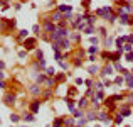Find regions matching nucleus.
<instances>
[{
  "mask_svg": "<svg viewBox=\"0 0 133 127\" xmlns=\"http://www.w3.org/2000/svg\"><path fill=\"white\" fill-rule=\"evenodd\" d=\"M126 42L128 44H133V36H126Z\"/></svg>",
  "mask_w": 133,
  "mask_h": 127,
  "instance_id": "obj_44",
  "label": "nucleus"
},
{
  "mask_svg": "<svg viewBox=\"0 0 133 127\" xmlns=\"http://www.w3.org/2000/svg\"><path fill=\"white\" fill-rule=\"evenodd\" d=\"M96 15H101V17H104V10H103V9H98V10H96Z\"/></svg>",
  "mask_w": 133,
  "mask_h": 127,
  "instance_id": "obj_42",
  "label": "nucleus"
},
{
  "mask_svg": "<svg viewBox=\"0 0 133 127\" xmlns=\"http://www.w3.org/2000/svg\"><path fill=\"white\" fill-rule=\"evenodd\" d=\"M88 53H89V54H96V53H98V46H91V48L88 49Z\"/></svg>",
  "mask_w": 133,
  "mask_h": 127,
  "instance_id": "obj_32",
  "label": "nucleus"
},
{
  "mask_svg": "<svg viewBox=\"0 0 133 127\" xmlns=\"http://www.w3.org/2000/svg\"><path fill=\"white\" fill-rule=\"evenodd\" d=\"M35 54H37V59H39V61H42V59H44V53H42L41 49H37V51H35Z\"/></svg>",
  "mask_w": 133,
  "mask_h": 127,
  "instance_id": "obj_30",
  "label": "nucleus"
},
{
  "mask_svg": "<svg viewBox=\"0 0 133 127\" xmlns=\"http://www.w3.org/2000/svg\"><path fill=\"white\" fill-rule=\"evenodd\" d=\"M54 58L57 59V61H62V59H64V54H62L61 51H56V53H54Z\"/></svg>",
  "mask_w": 133,
  "mask_h": 127,
  "instance_id": "obj_23",
  "label": "nucleus"
},
{
  "mask_svg": "<svg viewBox=\"0 0 133 127\" xmlns=\"http://www.w3.org/2000/svg\"><path fill=\"white\" fill-rule=\"evenodd\" d=\"M113 68H115V69H118V71H121V73H123V71H125V68L118 63V61H115V64H113Z\"/></svg>",
  "mask_w": 133,
  "mask_h": 127,
  "instance_id": "obj_24",
  "label": "nucleus"
},
{
  "mask_svg": "<svg viewBox=\"0 0 133 127\" xmlns=\"http://www.w3.org/2000/svg\"><path fill=\"white\" fill-rule=\"evenodd\" d=\"M19 58H22V59L27 58V53H25V51H20V53H19Z\"/></svg>",
  "mask_w": 133,
  "mask_h": 127,
  "instance_id": "obj_41",
  "label": "nucleus"
},
{
  "mask_svg": "<svg viewBox=\"0 0 133 127\" xmlns=\"http://www.w3.org/2000/svg\"><path fill=\"white\" fill-rule=\"evenodd\" d=\"M72 115H74V119H83V117H86V115H84V112L81 110V108H79V110H74V112H72Z\"/></svg>",
  "mask_w": 133,
  "mask_h": 127,
  "instance_id": "obj_15",
  "label": "nucleus"
},
{
  "mask_svg": "<svg viewBox=\"0 0 133 127\" xmlns=\"http://www.w3.org/2000/svg\"><path fill=\"white\" fill-rule=\"evenodd\" d=\"M113 69H115V68L109 66V64H108V66H104V68L101 69V78H106L108 75H111V73H113Z\"/></svg>",
  "mask_w": 133,
  "mask_h": 127,
  "instance_id": "obj_5",
  "label": "nucleus"
},
{
  "mask_svg": "<svg viewBox=\"0 0 133 127\" xmlns=\"http://www.w3.org/2000/svg\"><path fill=\"white\" fill-rule=\"evenodd\" d=\"M126 61H130V63H133V53H126Z\"/></svg>",
  "mask_w": 133,
  "mask_h": 127,
  "instance_id": "obj_37",
  "label": "nucleus"
},
{
  "mask_svg": "<svg viewBox=\"0 0 133 127\" xmlns=\"http://www.w3.org/2000/svg\"><path fill=\"white\" fill-rule=\"evenodd\" d=\"M24 48H25V51L34 49V48H35V39H34V37H27V39L24 41Z\"/></svg>",
  "mask_w": 133,
  "mask_h": 127,
  "instance_id": "obj_2",
  "label": "nucleus"
},
{
  "mask_svg": "<svg viewBox=\"0 0 133 127\" xmlns=\"http://www.w3.org/2000/svg\"><path fill=\"white\" fill-rule=\"evenodd\" d=\"M84 83H86V86H89V88H91V85H93V81H91V80H86Z\"/></svg>",
  "mask_w": 133,
  "mask_h": 127,
  "instance_id": "obj_50",
  "label": "nucleus"
},
{
  "mask_svg": "<svg viewBox=\"0 0 133 127\" xmlns=\"http://www.w3.org/2000/svg\"><path fill=\"white\" fill-rule=\"evenodd\" d=\"M10 120H12V122H19V120H20V115L12 114V115H10Z\"/></svg>",
  "mask_w": 133,
  "mask_h": 127,
  "instance_id": "obj_35",
  "label": "nucleus"
},
{
  "mask_svg": "<svg viewBox=\"0 0 133 127\" xmlns=\"http://www.w3.org/2000/svg\"><path fill=\"white\" fill-rule=\"evenodd\" d=\"M96 71H98V66H94V64H93V66H89L88 73H89V75H94V73H96Z\"/></svg>",
  "mask_w": 133,
  "mask_h": 127,
  "instance_id": "obj_31",
  "label": "nucleus"
},
{
  "mask_svg": "<svg viewBox=\"0 0 133 127\" xmlns=\"http://www.w3.org/2000/svg\"><path fill=\"white\" fill-rule=\"evenodd\" d=\"M84 32H86L88 36H93L94 32H96V29H94V26H88V27L84 29Z\"/></svg>",
  "mask_w": 133,
  "mask_h": 127,
  "instance_id": "obj_20",
  "label": "nucleus"
},
{
  "mask_svg": "<svg viewBox=\"0 0 133 127\" xmlns=\"http://www.w3.org/2000/svg\"><path fill=\"white\" fill-rule=\"evenodd\" d=\"M120 114H121L123 117H128V115H131V108H130L128 105H125V107L120 108Z\"/></svg>",
  "mask_w": 133,
  "mask_h": 127,
  "instance_id": "obj_8",
  "label": "nucleus"
},
{
  "mask_svg": "<svg viewBox=\"0 0 133 127\" xmlns=\"http://www.w3.org/2000/svg\"><path fill=\"white\" fill-rule=\"evenodd\" d=\"M30 92H32L34 95H39V93H41V86H37V85H32V86H30Z\"/></svg>",
  "mask_w": 133,
  "mask_h": 127,
  "instance_id": "obj_21",
  "label": "nucleus"
},
{
  "mask_svg": "<svg viewBox=\"0 0 133 127\" xmlns=\"http://www.w3.org/2000/svg\"><path fill=\"white\" fill-rule=\"evenodd\" d=\"M98 119L101 122H106V124H111V117L106 114V112H98Z\"/></svg>",
  "mask_w": 133,
  "mask_h": 127,
  "instance_id": "obj_4",
  "label": "nucleus"
},
{
  "mask_svg": "<svg viewBox=\"0 0 133 127\" xmlns=\"http://www.w3.org/2000/svg\"><path fill=\"white\" fill-rule=\"evenodd\" d=\"M44 31H46V32H49V34H52V32L57 31V26H56L51 19H46V22H44Z\"/></svg>",
  "mask_w": 133,
  "mask_h": 127,
  "instance_id": "obj_1",
  "label": "nucleus"
},
{
  "mask_svg": "<svg viewBox=\"0 0 133 127\" xmlns=\"http://www.w3.org/2000/svg\"><path fill=\"white\" fill-rule=\"evenodd\" d=\"M111 42H113L111 37H109V39H104V44H106V46H111Z\"/></svg>",
  "mask_w": 133,
  "mask_h": 127,
  "instance_id": "obj_46",
  "label": "nucleus"
},
{
  "mask_svg": "<svg viewBox=\"0 0 133 127\" xmlns=\"http://www.w3.org/2000/svg\"><path fill=\"white\" fill-rule=\"evenodd\" d=\"M71 39H72V41H79L81 37H79V34H78V32H72V36H71Z\"/></svg>",
  "mask_w": 133,
  "mask_h": 127,
  "instance_id": "obj_38",
  "label": "nucleus"
},
{
  "mask_svg": "<svg viewBox=\"0 0 133 127\" xmlns=\"http://www.w3.org/2000/svg\"><path fill=\"white\" fill-rule=\"evenodd\" d=\"M64 78H66V75H64V73H59V75L56 73V81H62Z\"/></svg>",
  "mask_w": 133,
  "mask_h": 127,
  "instance_id": "obj_33",
  "label": "nucleus"
},
{
  "mask_svg": "<svg viewBox=\"0 0 133 127\" xmlns=\"http://www.w3.org/2000/svg\"><path fill=\"white\" fill-rule=\"evenodd\" d=\"M0 88H5V81L4 80H0Z\"/></svg>",
  "mask_w": 133,
  "mask_h": 127,
  "instance_id": "obj_51",
  "label": "nucleus"
},
{
  "mask_svg": "<svg viewBox=\"0 0 133 127\" xmlns=\"http://www.w3.org/2000/svg\"><path fill=\"white\" fill-rule=\"evenodd\" d=\"M94 127H101V125H94Z\"/></svg>",
  "mask_w": 133,
  "mask_h": 127,
  "instance_id": "obj_54",
  "label": "nucleus"
},
{
  "mask_svg": "<svg viewBox=\"0 0 133 127\" xmlns=\"http://www.w3.org/2000/svg\"><path fill=\"white\" fill-rule=\"evenodd\" d=\"M84 17H86V24H88V26H94V24H96V17H94V15L86 14Z\"/></svg>",
  "mask_w": 133,
  "mask_h": 127,
  "instance_id": "obj_10",
  "label": "nucleus"
},
{
  "mask_svg": "<svg viewBox=\"0 0 133 127\" xmlns=\"http://www.w3.org/2000/svg\"><path fill=\"white\" fill-rule=\"evenodd\" d=\"M64 19V15H62V12H59V10H56L52 15H51V21L52 22H61Z\"/></svg>",
  "mask_w": 133,
  "mask_h": 127,
  "instance_id": "obj_3",
  "label": "nucleus"
},
{
  "mask_svg": "<svg viewBox=\"0 0 133 127\" xmlns=\"http://www.w3.org/2000/svg\"><path fill=\"white\" fill-rule=\"evenodd\" d=\"M103 86H104V83H101V81H98L96 85H94V90H96V92H101V90H103Z\"/></svg>",
  "mask_w": 133,
  "mask_h": 127,
  "instance_id": "obj_29",
  "label": "nucleus"
},
{
  "mask_svg": "<svg viewBox=\"0 0 133 127\" xmlns=\"http://www.w3.org/2000/svg\"><path fill=\"white\" fill-rule=\"evenodd\" d=\"M83 83H84V81H83L81 78H76V85H83Z\"/></svg>",
  "mask_w": 133,
  "mask_h": 127,
  "instance_id": "obj_49",
  "label": "nucleus"
},
{
  "mask_svg": "<svg viewBox=\"0 0 133 127\" xmlns=\"http://www.w3.org/2000/svg\"><path fill=\"white\" fill-rule=\"evenodd\" d=\"M39 107H41V100H34L30 103V112L32 114H37V112H39Z\"/></svg>",
  "mask_w": 133,
  "mask_h": 127,
  "instance_id": "obj_6",
  "label": "nucleus"
},
{
  "mask_svg": "<svg viewBox=\"0 0 133 127\" xmlns=\"http://www.w3.org/2000/svg\"><path fill=\"white\" fill-rule=\"evenodd\" d=\"M106 32H108V31H106L104 27H101V29H100V34H101V36H104V37H106Z\"/></svg>",
  "mask_w": 133,
  "mask_h": 127,
  "instance_id": "obj_45",
  "label": "nucleus"
},
{
  "mask_svg": "<svg viewBox=\"0 0 133 127\" xmlns=\"http://www.w3.org/2000/svg\"><path fill=\"white\" fill-rule=\"evenodd\" d=\"M46 75H47L49 78H54V76H56V69H54L52 66H49V68H46Z\"/></svg>",
  "mask_w": 133,
  "mask_h": 127,
  "instance_id": "obj_13",
  "label": "nucleus"
},
{
  "mask_svg": "<svg viewBox=\"0 0 133 127\" xmlns=\"http://www.w3.org/2000/svg\"><path fill=\"white\" fill-rule=\"evenodd\" d=\"M83 7L84 9H89L91 7V2H89V0H83Z\"/></svg>",
  "mask_w": 133,
  "mask_h": 127,
  "instance_id": "obj_39",
  "label": "nucleus"
},
{
  "mask_svg": "<svg viewBox=\"0 0 133 127\" xmlns=\"http://www.w3.org/2000/svg\"><path fill=\"white\" fill-rule=\"evenodd\" d=\"M4 68H5V63H4V61H0V69H4Z\"/></svg>",
  "mask_w": 133,
  "mask_h": 127,
  "instance_id": "obj_52",
  "label": "nucleus"
},
{
  "mask_svg": "<svg viewBox=\"0 0 133 127\" xmlns=\"http://www.w3.org/2000/svg\"><path fill=\"white\" fill-rule=\"evenodd\" d=\"M62 125H64V119H62V117L56 119V120H54V124H52V127H62Z\"/></svg>",
  "mask_w": 133,
  "mask_h": 127,
  "instance_id": "obj_16",
  "label": "nucleus"
},
{
  "mask_svg": "<svg viewBox=\"0 0 133 127\" xmlns=\"http://www.w3.org/2000/svg\"><path fill=\"white\" fill-rule=\"evenodd\" d=\"M44 85H46V86H47V88H49V90H51V88H52V86H54V85H56V80H54V78H47V80H46V83H44Z\"/></svg>",
  "mask_w": 133,
  "mask_h": 127,
  "instance_id": "obj_17",
  "label": "nucleus"
},
{
  "mask_svg": "<svg viewBox=\"0 0 133 127\" xmlns=\"http://www.w3.org/2000/svg\"><path fill=\"white\" fill-rule=\"evenodd\" d=\"M5 103L7 105H14L15 103V95L14 93H7L5 95Z\"/></svg>",
  "mask_w": 133,
  "mask_h": 127,
  "instance_id": "obj_9",
  "label": "nucleus"
},
{
  "mask_svg": "<svg viewBox=\"0 0 133 127\" xmlns=\"http://www.w3.org/2000/svg\"><path fill=\"white\" fill-rule=\"evenodd\" d=\"M94 119H98V112H88L86 114V120H94Z\"/></svg>",
  "mask_w": 133,
  "mask_h": 127,
  "instance_id": "obj_14",
  "label": "nucleus"
},
{
  "mask_svg": "<svg viewBox=\"0 0 133 127\" xmlns=\"http://www.w3.org/2000/svg\"><path fill=\"white\" fill-rule=\"evenodd\" d=\"M57 10H59V12H66V14H69V12L72 10V7H71V5H66V4H61V5L57 7Z\"/></svg>",
  "mask_w": 133,
  "mask_h": 127,
  "instance_id": "obj_11",
  "label": "nucleus"
},
{
  "mask_svg": "<svg viewBox=\"0 0 133 127\" xmlns=\"http://www.w3.org/2000/svg\"><path fill=\"white\" fill-rule=\"evenodd\" d=\"M64 100H66V103H67V107H69V110L74 112V110H76V100H74V98H64Z\"/></svg>",
  "mask_w": 133,
  "mask_h": 127,
  "instance_id": "obj_7",
  "label": "nucleus"
},
{
  "mask_svg": "<svg viewBox=\"0 0 133 127\" xmlns=\"http://www.w3.org/2000/svg\"><path fill=\"white\" fill-rule=\"evenodd\" d=\"M78 105H79L81 108H84V107H88V98H86V97H83V98H79V100H78Z\"/></svg>",
  "mask_w": 133,
  "mask_h": 127,
  "instance_id": "obj_18",
  "label": "nucleus"
},
{
  "mask_svg": "<svg viewBox=\"0 0 133 127\" xmlns=\"http://www.w3.org/2000/svg\"><path fill=\"white\" fill-rule=\"evenodd\" d=\"M32 31H34L35 34H41V27H39V26H37V24H35V26L32 27Z\"/></svg>",
  "mask_w": 133,
  "mask_h": 127,
  "instance_id": "obj_40",
  "label": "nucleus"
},
{
  "mask_svg": "<svg viewBox=\"0 0 133 127\" xmlns=\"http://www.w3.org/2000/svg\"><path fill=\"white\" fill-rule=\"evenodd\" d=\"M121 122H123V115H120V114H118V115H115V124H116V125H120Z\"/></svg>",
  "mask_w": 133,
  "mask_h": 127,
  "instance_id": "obj_27",
  "label": "nucleus"
},
{
  "mask_svg": "<svg viewBox=\"0 0 133 127\" xmlns=\"http://www.w3.org/2000/svg\"><path fill=\"white\" fill-rule=\"evenodd\" d=\"M59 48L66 51V49H69V48H71V42H69L67 39H61V41H59Z\"/></svg>",
  "mask_w": 133,
  "mask_h": 127,
  "instance_id": "obj_12",
  "label": "nucleus"
},
{
  "mask_svg": "<svg viewBox=\"0 0 133 127\" xmlns=\"http://www.w3.org/2000/svg\"><path fill=\"white\" fill-rule=\"evenodd\" d=\"M35 80H37V83H46V80H47V78H46L44 75H39V76H37Z\"/></svg>",
  "mask_w": 133,
  "mask_h": 127,
  "instance_id": "obj_34",
  "label": "nucleus"
},
{
  "mask_svg": "<svg viewBox=\"0 0 133 127\" xmlns=\"http://www.w3.org/2000/svg\"><path fill=\"white\" fill-rule=\"evenodd\" d=\"M4 76H5V75H4V71L0 69V80H4Z\"/></svg>",
  "mask_w": 133,
  "mask_h": 127,
  "instance_id": "obj_53",
  "label": "nucleus"
},
{
  "mask_svg": "<svg viewBox=\"0 0 133 127\" xmlns=\"http://www.w3.org/2000/svg\"><path fill=\"white\" fill-rule=\"evenodd\" d=\"M59 64H61V68H62V69H67V64H66L64 61H59Z\"/></svg>",
  "mask_w": 133,
  "mask_h": 127,
  "instance_id": "obj_47",
  "label": "nucleus"
},
{
  "mask_svg": "<svg viewBox=\"0 0 133 127\" xmlns=\"http://www.w3.org/2000/svg\"><path fill=\"white\" fill-rule=\"evenodd\" d=\"M64 125H69V127H76V125H74V120H72V119H64Z\"/></svg>",
  "mask_w": 133,
  "mask_h": 127,
  "instance_id": "obj_28",
  "label": "nucleus"
},
{
  "mask_svg": "<svg viewBox=\"0 0 133 127\" xmlns=\"http://www.w3.org/2000/svg\"><path fill=\"white\" fill-rule=\"evenodd\" d=\"M22 119H24L25 122H34V119H35V117H34L32 114H27V115L24 114V115H22Z\"/></svg>",
  "mask_w": 133,
  "mask_h": 127,
  "instance_id": "obj_22",
  "label": "nucleus"
},
{
  "mask_svg": "<svg viewBox=\"0 0 133 127\" xmlns=\"http://www.w3.org/2000/svg\"><path fill=\"white\" fill-rule=\"evenodd\" d=\"M104 86H106V88L113 86V81H109V80H104Z\"/></svg>",
  "mask_w": 133,
  "mask_h": 127,
  "instance_id": "obj_43",
  "label": "nucleus"
},
{
  "mask_svg": "<svg viewBox=\"0 0 133 127\" xmlns=\"http://www.w3.org/2000/svg\"><path fill=\"white\" fill-rule=\"evenodd\" d=\"M125 127H130V125H125Z\"/></svg>",
  "mask_w": 133,
  "mask_h": 127,
  "instance_id": "obj_55",
  "label": "nucleus"
},
{
  "mask_svg": "<svg viewBox=\"0 0 133 127\" xmlns=\"http://www.w3.org/2000/svg\"><path fill=\"white\" fill-rule=\"evenodd\" d=\"M74 64H76V66H81V64H83V61H81V59H76V61H74Z\"/></svg>",
  "mask_w": 133,
  "mask_h": 127,
  "instance_id": "obj_48",
  "label": "nucleus"
},
{
  "mask_svg": "<svg viewBox=\"0 0 133 127\" xmlns=\"http://www.w3.org/2000/svg\"><path fill=\"white\" fill-rule=\"evenodd\" d=\"M19 37H20V39H27L29 37V31L27 29H22L20 32H19Z\"/></svg>",
  "mask_w": 133,
  "mask_h": 127,
  "instance_id": "obj_19",
  "label": "nucleus"
},
{
  "mask_svg": "<svg viewBox=\"0 0 133 127\" xmlns=\"http://www.w3.org/2000/svg\"><path fill=\"white\" fill-rule=\"evenodd\" d=\"M89 42H91V46H96V44H98V37L91 36V37H89Z\"/></svg>",
  "mask_w": 133,
  "mask_h": 127,
  "instance_id": "obj_36",
  "label": "nucleus"
},
{
  "mask_svg": "<svg viewBox=\"0 0 133 127\" xmlns=\"http://www.w3.org/2000/svg\"><path fill=\"white\" fill-rule=\"evenodd\" d=\"M123 51H126V53H131V51H133V44H128V42H126V44L123 46Z\"/></svg>",
  "mask_w": 133,
  "mask_h": 127,
  "instance_id": "obj_26",
  "label": "nucleus"
},
{
  "mask_svg": "<svg viewBox=\"0 0 133 127\" xmlns=\"http://www.w3.org/2000/svg\"><path fill=\"white\" fill-rule=\"evenodd\" d=\"M113 83H115V85H118V86H121V85H123V76H116Z\"/></svg>",
  "mask_w": 133,
  "mask_h": 127,
  "instance_id": "obj_25",
  "label": "nucleus"
}]
</instances>
